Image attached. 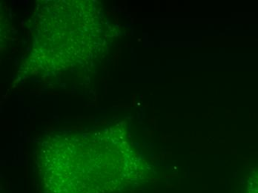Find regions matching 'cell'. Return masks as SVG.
I'll return each instance as SVG.
<instances>
[{
  "instance_id": "cell-1",
  "label": "cell",
  "mask_w": 258,
  "mask_h": 193,
  "mask_svg": "<svg viewBox=\"0 0 258 193\" xmlns=\"http://www.w3.org/2000/svg\"><path fill=\"white\" fill-rule=\"evenodd\" d=\"M247 193H258V178L251 181Z\"/></svg>"
}]
</instances>
